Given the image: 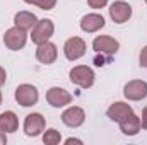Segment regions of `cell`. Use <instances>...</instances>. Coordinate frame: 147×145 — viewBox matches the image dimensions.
Segmentation results:
<instances>
[{
  "instance_id": "52a82bcc",
  "label": "cell",
  "mask_w": 147,
  "mask_h": 145,
  "mask_svg": "<svg viewBox=\"0 0 147 145\" xmlns=\"http://www.w3.org/2000/svg\"><path fill=\"white\" fill-rule=\"evenodd\" d=\"M92 50L96 53H101V55H106L111 56L115 55L118 50H120V43L110 34H101V36H96L92 41Z\"/></svg>"
},
{
  "instance_id": "2e32d148",
  "label": "cell",
  "mask_w": 147,
  "mask_h": 145,
  "mask_svg": "<svg viewBox=\"0 0 147 145\" xmlns=\"http://www.w3.org/2000/svg\"><path fill=\"white\" fill-rule=\"evenodd\" d=\"M38 22V17L29 12V10H19L16 15H14V26L24 29V31H31Z\"/></svg>"
},
{
  "instance_id": "5b68a950",
  "label": "cell",
  "mask_w": 147,
  "mask_h": 145,
  "mask_svg": "<svg viewBox=\"0 0 147 145\" xmlns=\"http://www.w3.org/2000/svg\"><path fill=\"white\" fill-rule=\"evenodd\" d=\"M86 50H87V44L82 38L79 36H72L69 38L63 44V55L67 60L70 62H77L79 58H82L86 55Z\"/></svg>"
},
{
  "instance_id": "6da1fadb",
  "label": "cell",
  "mask_w": 147,
  "mask_h": 145,
  "mask_svg": "<svg viewBox=\"0 0 147 145\" xmlns=\"http://www.w3.org/2000/svg\"><path fill=\"white\" fill-rule=\"evenodd\" d=\"M69 77H70V82L72 84L82 87V89L92 87L94 85V79H96L94 70L91 67H87V65H75L72 70H70Z\"/></svg>"
},
{
  "instance_id": "d4e9b609",
  "label": "cell",
  "mask_w": 147,
  "mask_h": 145,
  "mask_svg": "<svg viewBox=\"0 0 147 145\" xmlns=\"http://www.w3.org/2000/svg\"><path fill=\"white\" fill-rule=\"evenodd\" d=\"M5 144H7V133H3L0 130V145H5Z\"/></svg>"
},
{
  "instance_id": "e0dca14e",
  "label": "cell",
  "mask_w": 147,
  "mask_h": 145,
  "mask_svg": "<svg viewBox=\"0 0 147 145\" xmlns=\"http://www.w3.org/2000/svg\"><path fill=\"white\" fill-rule=\"evenodd\" d=\"M0 130L3 133H14L19 130V118L14 111H3L0 114Z\"/></svg>"
},
{
  "instance_id": "7a4b0ae2",
  "label": "cell",
  "mask_w": 147,
  "mask_h": 145,
  "mask_svg": "<svg viewBox=\"0 0 147 145\" xmlns=\"http://www.w3.org/2000/svg\"><path fill=\"white\" fill-rule=\"evenodd\" d=\"M14 97H16L17 104H21L22 108H31L39 99V91L33 84H21V85H17Z\"/></svg>"
},
{
  "instance_id": "484cf974",
  "label": "cell",
  "mask_w": 147,
  "mask_h": 145,
  "mask_svg": "<svg viewBox=\"0 0 147 145\" xmlns=\"http://www.w3.org/2000/svg\"><path fill=\"white\" fill-rule=\"evenodd\" d=\"M2 99H3V96H2V91H0V106H2Z\"/></svg>"
},
{
  "instance_id": "44dd1931",
  "label": "cell",
  "mask_w": 147,
  "mask_h": 145,
  "mask_svg": "<svg viewBox=\"0 0 147 145\" xmlns=\"http://www.w3.org/2000/svg\"><path fill=\"white\" fill-rule=\"evenodd\" d=\"M139 63H140V67H144L147 68V44L140 50V55H139Z\"/></svg>"
},
{
  "instance_id": "7c38bea8",
  "label": "cell",
  "mask_w": 147,
  "mask_h": 145,
  "mask_svg": "<svg viewBox=\"0 0 147 145\" xmlns=\"http://www.w3.org/2000/svg\"><path fill=\"white\" fill-rule=\"evenodd\" d=\"M106 26V21L101 14H86L82 19H80V29L87 34H92V33H98L99 29H103Z\"/></svg>"
},
{
  "instance_id": "8fae6325",
  "label": "cell",
  "mask_w": 147,
  "mask_h": 145,
  "mask_svg": "<svg viewBox=\"0 0 147 145\" xmlns=\"http://www.w3.org/2000/svg\"><path fill=\"white\" fill-rule=\"evenodd\" d=\"M86 121V111L79 106H70L62 113V123L70 128H79Z\"/></svg>"
},
{
  "instance_id": "d6986e66",
  "label": "cell",
  "mask_w": 147,
  "mask_h": 145,
  "mask_svg": "<svg viewBox=\"0 0 147 145\" xmlns=\"http://www.w3.org/2000/svg\"><path fill=\"white\" fill-rule=\"evenodd\" d=\"M24 2L29 5H36L41 10H51L57 5V0H24Z\"/></svg>"
},
{
  "instance_id": "9a60e30c",
  "label": "cell",
  "mask_w": 147,
  "mask_h": 145,
  "mask_svg": "<svg viewBox=\"0 0 147 145\" xmlns=\"http://www.w3.org/2000/svg\"><path fill=\"white\" fill-rule=\"evenodd\" d=\"M134 113V109L130 104H127V103H121V101H116V103H113L108 111H106V116L110 118L111 121H116V123H120L121 119H125L128 114H132Z\"/></svg>"
},
{
  "instance_id": "4fadbf2b",
  "label": "cell",
  "mask_w": 147,
  "mask_h": 145,
  "mask_svg": "<svg viewBox=\"0 0 147 145\" xmlns=\"http://www.w3.org/2000/svg\"><path fill=\"white\" fill-rule=\"evenodd\" d=\"M57 56H58V50H57V44H53L51 41H46V43L38 44L36 58H38L39 63H43V65H51V63H55Z\"/></svg>"
},
{
  "instance_id": "ffe728a7",
  "label": "cell",
  "mask_w": 147,
  "mask_h": 145,
  "mask_svg": "<svg viewBox=\"0 0 147 145\" xmlns=\"http://www.w3.org/2000/svg\"><path fill=\"white\" fill-rule=\"evenodd\" d=\"M91 9H103L108 5V0H87Z\"/></svg>"
},
{
  "instance_id": "8992f818",
  "label": "cell",
  "mask_w": 147,
  "mask_h": 145,
  "mask_svg": "<svg viewBox=\"0 0 147 145\" xmlns=\"http://www.w3.org/2000/svg\"><path fill=\"white\" fill-rule=\"evenodd\" d=\"M74 101V96L63 87H51L46 91V103L51 108H65Z\"/></svg>"
},
{
  "instance_id": "ac0fdd59",
  "label": "cell",
  "mask_w": 147,
  "mask_h": 145,
  "mask_svg": "<svg viewBox=\"0 0 147 145\" xmlns=\"http://www.w3.org/2000/svg\"><path fill=\"white\" fill-rule=\"evenodd\" d=\"M43 142H45L46 145H58L60 142H62V135H60L58 130L48 128V130L43 132Z\"/></svg>"
},
{
  "instance_id": "3957f363",
  "label": "cell",
  "mask_w": 147,
  "mask_h": 145,
  "mask_svg": "<svg viewBox=\"0 0 147 145\" xmlns=\"http://www.w3.org/2000/svg\"><path fill=\"white\" fill-rule=\"evenodd\" d=\"M55 33V24L51 19H38L36 26L31 29V41L34 44H41V43H46L50 41V38L53 36Z\"/></svg>"
},
{
  "instance_id": "277c9868",
  "label": "cell",
  "mask_w": 147,
  "mask_h": 145,
  "mask_svg": "<svg viewBox=\"0 0 147 145\" xmlns=\"http://www.w3.org/2000/svg\"><path fill=\"white\" fill-rule=\"evenodd\" d=\"M26 41H28V31H24V29H21L17 26L7 29L5 34H3V44L12 51L22 50L26 46Z\"/></svg>"
},
{
  "instance_id": "4316f807",
  "label": "cell",
  "mask_w": 147,
  "mask_h": 145,
  "mask_svg": "<svg viewBox=\"0 0 147 145\" xmlns=\"http://www.w3.org/2000/svg\"><path fill=\"white\" fill-rule=\"evenodd\" d=\"M144 2H146V3H147V0H144Z\"/></svg>"
},
{
  "instance_id": "30bf717a",
  "label": "cell",
  "mask_w": 147,
  "mask_h": 145,
  "mask_svg": "<svg viewBox=\"0 0 147 145\" xmlns=\"http://www.w3.org/2000/svg\"><path fill=\"white\" fill-rule=\"evenodd\" d=\"M46 128V121H45V116L41 113H31L26 116L24 119V133L28 137H38L45 132Z\"/></svg>"
},
{
  "instance_id": "7402d4cb",
  "label": "cell",
  "mask_w": 147,
  "mask_h": 145,
  "mask_svg": "<svg viewBox=\"0 0 147 145\" xmlns=\"http://www.w3.org/2000/svg\"><path fill=\"white\" fill-rule=\"evenodd\" d=\"M140 125H142V128L147 130V106L142 109V116H140Z\"/></svg>"
},
{
  "instance_id": "ba28073f",
  "label": "cell",
  "mask_w": 147,
  "mask_h": 145,
  "mask_svg": "<svg viewBox=\"0 0 147 145\" xmlns=\"http://www.w3.org/2000/svg\"><path fill=\"white\" fill-rule=\"evenodd\" d=\"M123 96L128 101H142L147 97V82L146 80H130L123 87Z\"/></svg>"
},
{
  "instance_id": "5bb4252c",
  "label": "cell",
  "mask_w": 147,
  "mask_h": 145,
  "mask_svg": "<svg viewBox=\"0 0 147 145\" xmlns=\"http://www.w3.org/2000/svg\"><path fill=\"white\" fill-rule=\"evenodd\" d=\"M120 132L127 137H135L140 130H142V125H140V116H137L135 113L128 114L125 119H121L120 123Z\"/></svg>"
},
{
  "instance_id": "9c48e42d",
  "label": "cell",
  "mask_w": 147,
  "mask_h": 145,
  "mask_svg": "<svg viewBox=\"0 0 147 145\" xmlns=\"http://www.w3.org/2000/svg\"><path fill=\"white\" fill-rule=\"evenodd\" d=\"M110 17L111 21L115 22V24H123V22H127L130 17H132V5L130 3H127V2H123V0H116V2H113L110 5Z\"/></svg>"
},
{
  "instance_id": "603a6c76",
  "label": "cell",
  "mask_w": 147,
  "mask_h": 145,
  "mask_svg": "<svg viewBox=\"0 0 147 145\" xmlns=\"http://www.w3.org/2000/svg\"><path fill=\"white\" fill-rule=\"evenodd\" d=\"M5 80H7V72H5L3 67H0V87L5 84Z\"/></svg>"
},
{
  "instance_id": "cb8c5ba5",
  "label": "cell",
  "mask_w": 147,
  "mask_h": 145,
  "mask_svg": "<svg viewBox=\"0 0 147 145\" xmlns=\"http://www.w3.org/2000/svg\"><path fill=\"white\" fill-rule=\"evenodd\" d=\"M65 144H67V145H70V144H79V145H82V140H79V138H74V137H70V138H67V140H65Z\"/></svg>"
}]
</instances>
